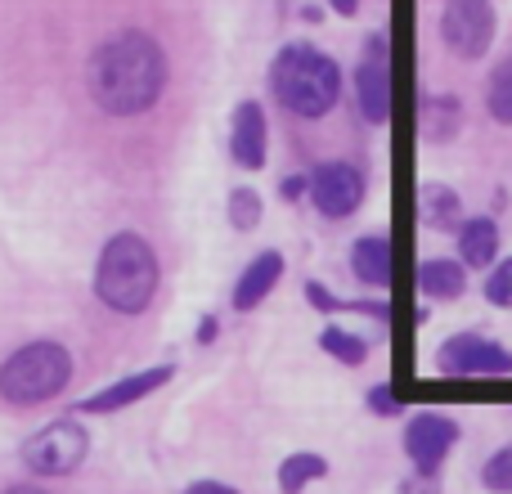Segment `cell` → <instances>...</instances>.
I'll return each mask as SVG.
<instances>
[{
  "instance_id": "obj_1",
  "label": "cell",
  "mask_w": 512,
  "mask_h": 494,
  "mask_svg": "<svg viewBox=\"0 0 512 494\" xmlns=\"http://www.w3.org/2000/svg\"><path fill=\"white\" fill-rule=\"evenodd\" d=\"M86 86L108 117H140L162 99L167 54L149 32H117L90 54Z\"/></svg>"
},
{
  "instance_id": "obj_2",
  "label": "cell",
  "mask_w": 512,
  "mask_h": 494,
  "mask_svg": "<svg viewBox=\"0 0 512 494\" xmlns=\"http://www.w3.org/2000/svg\"><path fill=\"white\" fill-rule=\"evenodd\" d=\"M270 90L292 117L319 122V117L333 113L337 99H342V68H337V59L324 54L319 45L292 41L274 54Z\"/></svg>"
},
{
  "instance_id": "obj_3",
  "label": "cell",
  "mask_w": 512,
  "mask_h": 494,
  "mask_svg": "<svg viewBox=\"0 0 512 494\" xmlns=\"http://www.w3.org/2000/svg\"><path fill=\"white\" fill-rule=\"evenodd\" d=\"M158 292V252L140 234H113L95 261V297L117 315H140Z\"/></svg>"
},
{
  "instance_id": "obj_4",
  "label": "cell",
  "mask_w": 512,
  "mask_h": 494,
  "mask_svg": "<svg viewBox=\"0 0 512 494\" xmlns=\"http://www.w3.org/2000/svg\"><path fill=\"white\" fill-rule=\"evenodd\" d=\"M72 378V355L59 342H32L18 346L5 364H0V396L9 405H41V400L59 396Z\"/></svg>"
},
{
  "instance_id": "obj_5",
  "label": "cell",
  "mask_w": 512,
  "mask_h": 494,
  "mask_svg": "<svg viewBox=\"0 0 512 494\" xmlns=\"http://www.w3.org/2000/svg\"><path fill=\"white\" fill-rule=\"evenodd\" d=\"M499 32V14L490 0H445L441 5V41L454 59H486Z\"/></svg>"
},
{
  "instance_id": "obj_6",
  "label": "cell",
  "mask_w": 512,
  "mask_h": 494,
  "mask_svg": "<svg viewBox=\"0 0 512 494\" xmlns=\"http://www.w3.org/2000/svg\"><path fill=\"white\" fill-rule=\"evenodd\" d=\"M445 378H512V351L499 346L495 337L481 333H454L436 351Z\"/></svg>"
},
{
  "instance_id": "obj_7",
  "label": "cell",
  "mask_w": 512,
  "mask_h": 494,
  "mask_svg": "<svg viewBox=\"0 0 512 494\" xmlns=\"http://www.w3.org/2000/svg\"><path fill=\"white\" fill-rule=\"evenodd\" d=\"M355 108L369 126H387L391 117V41L373 32L364 41V59L355 63Z\"/></svg>"
},
{
  "instance_id": "obj_8",
  "label": "cell",
  "mask_w": 512,
  "mask_h": 494,
  "mask_svg": "<svg viewBox=\"0 0 512 494\" xmlns=\"http://www.w3.org/2000/svg\"><path fill=\"white\" fill-rule=\"evenodd\" d=\"M86 450H90V441H86V432H81V423L59 418V423L41 427V432L23 445V463L32 472H41V477H68V472L81 468Z\"/></svg>"
},
{
  "instance_id": "obj_9",
  "label": "cell",
  "mask_w": 512,
  "mask_h": 494,
  "mask_svg": "<svg viewBox=\"0 0 512 494\" xmlns=\"http://www.w3.org/2000/svg\"><path fill=\"white\" fill-rule=\"evenodd\" d=\"M364 194H369V185H364V171L355 167V162H324V167L310 171V203H315V212L328 216V221L355 216Z\"/></svg>"
},
{
  "instance_id": "obj_10",
  "label": "cell",
  "mask_w": 512,
  "mask_h": 494,
  "mask_svg": "<svg viewBox=\"0 0 512 494\" xmlns=\"http://www.w3.org/2000/svg\"><path fill=\"white\" fill-rule=\"evenodd\" d=\"M454 445H459V423H454V418H445V414H414L409 418L405 454L423 477H436V468L450 459Z\"/></svg>"
},
{
  "instance_id": "obj_11",
  "label": "cell",
  "mask_w": 512,
  "mask_h": 494,
  "mask_svg": "<svg viewBox=\"0 0 512 494\" xmlns=\"http://www.w3.org/2000/svg\"><path fill=\"white\" fill-rule=\"evenodd\" d=\"M171 373H176L171 364L144 369V373H135V378H122V382H113V387H104V391H95V396H86L77 409H81V414H117V409H126V405H135V400L153 396L158 387H167Z\"/></svg>"
},
{
  "instance_id": "obj_12",
  "label": "cell",
  "mask_w": 512,
  "mask_h": 494,
  "mask_svg": "<svg viewBox=\"0 0 512 494\" xmlns=\"http://www.w3.org/2000/svg\"><path fill=\"white\" fill-rule=\"evenodd\" d=\"M265 149H270V131H265V108L256 99H243L234 108V126H230V153L239 167L261 171L265 167Z\"/></svg>"
},
{
  "instance_id": "obj_13",
  "label": "cell",
  "mask_w": 512,
  "mask_h": 494,
  "mask_svg": "<svg viewBox=\"0 0 512 494\" xmlns=\"http://www.w3.org/2000/svg\"><path fill=\"white\" fill-rule=\"evenodd\" d=\"M279 279H283V252L270 247V252L252 256V265L239 274V283H234V310H256L274 292Z\"/></svg>"
},
{
  "instance_id": "obj_14",
  "label": "cell",
  "mask_w": 512,
  "mask_h": 494,
  "mask_svg": "<svg viewBox=\"0 0 512 494\" xmlns=\"http://www.w3.org/2000/svg\"><path fill=\"white\" fill-rule=\"evenodd\" d=\"M459 261L468 265V270H495L499 261V221L495 216H468V221L459 225Z\"/></svg>"
},
{
  "instance_id": "obj_15",
  "label": "cell",
  "mask_w": 512,
  "mask_h": 494,
  "mask_svg": "<svg viewBox=\"0 0 512 494\" xmlns=\"http://www.w3.org/2000/svg\"><path fill=\"white\" fill-rule=\"evenodd\" d=\"M418 288L427 301H459L468 292V265L459 256H427L418 265Z\"/></svg>"
},
{
  "instance_id": "obj_16",
  "label": "cell",
  "mask_w": 512,
  "mask_h": 494,
  "mask_svg": "<svg viewBox=\"0 0 512 494\" xmlns=\"http://www.w3.org/2000/svg\"><path fill=\"white\" fill-rule=\"evenodd\" d=\"M463 131V104L459 95H427L418 108V135L427 144H450Z\"/></svg>"
},
{
  "instance_id": "obj_17",
  "label": "cell",
  "mask_w": 512,
  "mask_h": 494,
  "mask_svg": "<svg viewBox=\"0 0 512 494\" xmlns=\"http://www.w3.org/2000/svg\"><path fill=\"white\" fill-rule=\"evenodd\" d=\"M418 221L436 234H445V230L459 234V225L468 221V216H463V198L454 194L450 185H423L418 189Z\"/></svg>"
},
{
  "instance_id": "obj_18",
  "label": "cell",
  "mask_w": 512,
  "mask_h": 494,
  "mask_svg": "<svg viewBox=\"0 0 512 494\" xmlns=\"http://www.w3.org/2000/svg\"><path fill=\"white\" fill-rule=\"evenodd\" d=\"M351 270L369 288H387L391 283V239L387 234H364L351 243Z\"/></svg>"
},
{
  "instance_id": "obj_19",
  "label": "cell",
  "mask_w": 512,
  "mask_h": 494,
  "mask_svg": "<svg viewBox=\"0 0 512 494\" xmlns=\"http://www.w3.org/2000/svg\"><path fill=\"white\" fill-rule=\"evenodd\" d=\"M486 113L495 117L499 126H512V54L499 59L486 77Z\"/></svg>"
},
{
  "instance_id": "obj_20",
  "label": "cell",
  "mask_w": 512,
  "mask_h": 494,
  "mask_svg": "<svg viewBox=\"0 0 512 494\" xmlns=\"http://www.w3.org/2000/svg\"><path fill=\"white\" fill-rule=\"evenodd\" d=\"M319 477H328V463L319 459V454H292V459H283V468H279V490L301 494L310 481H319Z\"/></svg>"
},
{
  "instance_id": "obj_21",
  "label": "cell",
  "mask_w": 512,
  "mask_h": 494,
  "mask_svg": "<svg viewBox=\"0 0 512 494\" xmlns=\"http://www.w3.org/2000/svg\"><path fill=\"white\" fill-rule=\"evenodd\" d=\"M319 346H324L328 355H333V360H342V364H364L369 360V342H364L360 333H346V328H324V333H319Z\"/></svg>"
},
{
  "instance_id": "obj_22",
  "label": "cell",
  "mask_w": 512,
  "mask_h": 494,
  "mask_svg": "<svg viewBox=\"0 0 512 494\" xmlns=\"http://www.w3.org/2000/svg\"><path fill=\"white\" fill-rule=\"evenodd\" d=\"M230 225L243 234L261 225V194H256V189H248V185L230 189Z\"/></svg>"
},
{
  "instance_id": "obj_23",
  "label": "cell",
  "mask_w": 512,
  "mask_h": 494,
  "mask_svg": "<svg viewBox=\"0 0 512 494\" xmlns=\"http://www.w3.org/2000/svg\"><path fill=\"white\" fill-rule=\"evenodd\" d=\"M481 486L495 494H512V445H504L499 454H490L481 468Z\"/></svg>"
},
{
  "instance_id": "obj_24",
  "label": "cell",
  "mask_w": 512,
  "mask_h": 494,
  "mask_svg": "<svg viewBox=\"0 0 512 494\" xmlns=\"http://www.w3.org/2000/svg\"><path fill=\"white\" fill-rule=\"evenodd\" d=\"M486 301L499 310H512V256L495 261V270L486 274Z\"/></svg>"
},
{
  "instance_id": "obj_25",
  "label": "cell",
  "mask_w": 512,
  "mask_h": 494,
  "mask_svg": "<svg viewBox=\"0 0 512 494\" xmlns=\"http://www.w3.org/2000/svg\"><path fill=\"white\" fill-rule=\"evenodd\" d=\"M369 409H373L378 418H396V414H400L396 391H391L387 382H382V387H373V391H369Z\"/></svg>"
},
{
  "instance_id": "obj_26",
  "label": "cell",
  "mask_w": 512,
  "mask_h": 494,
  "mask_svg": "<svg viewBox=\"0 0 512 494\" xmlns=\"http://www.w3.org/2000/svg\"><path fill=\"white\" fill-rule=\"evenodd\" d=\"M306 297H310V306H315V310H324V315H333V310H342V306H346V301H337L333 292H328L324 283H315V279L306 283Z\"/></svg>"
},
{
  "instance_id": "obj_27",
  "label": "cell",
  "mask_w": 512,
  "mask_h": 494,
  "mask_svg": "<svg viewBox=\"0 0 512 494\" xmlns=\"http://www.w3.org/2000/svg\"><path fill=\"white\" fill-rule=\"evenodd\" d=\"M279 194L288 198V203H297L301 194H310V176H288V180H279Z\"/></svg>"
},
{
  "instance_id": "obj_28",
  "label": "cell",
  "mask_w": 512,
  "mask_h": 494,
  "mask_svg": "<svg viewBox=\"0 0 512 494\" xmlns=\"http://www.w3.org/2000/svg\"><path fill=\"white\" fill-rule=\"evenodd\" d=\"M400 494H441V486H436V477H423V472H414V477L400 486Z\"/></svg>"
},
{
  "instance_id": "obj_29",
  "label": "cell",
  "mask_w": 512,
  "mask_h": 494,
  "mask_svg": "<svg viewBox=\"0 0 512 494\" xmlns=\"http://www.w3.org/2000/svg\"><path fill=\"white\" fill-rule=\"evenodd\" d=\"M185 494H239L234 486H221V481H194Z\"/></svg>"
},
{
  "instance_id": "obj_30",
  "label": "cell",
  "mask_w": 512,
  "mask_h": 494,
  "mask_svg": "<svg viewBox=\"0 0 512 494\" xmlns=\"http://www.w3.org/2000/svg\"><path fill=\"white\" fill-rule=\"evenodd\" d=\"M328 5H333L342 18H355V14H360V0H328Z\"/></svg>"
},
{
  "instance_id": "obj_31",
  "label": "cell",
  "mask_w": 512,
  "mask_h": 494,
  "mask_svg": "<svg viewBox=\"0 0 512 494\" xmlns=\"http://www.w3.org/2000/svg\"><path fill=\"white\" fill-rule=\"evenodd\" d=\"M216 337V319H203V328H198V342H212Z\"/></svg>"
},
{
  "instance_id": "obj_32",
  "label": "cell",
  "mask_w": 512,
  "mask_h": 494,
  "mask_svg": "<svg viewBox=\"0 0 512 494\" xmlns=\"http://www.w3.org/2000/svg\"><path fill=\"white\" fill-rule=\"evenodd\" d=\"M5 494H45V490H36V486H14V490H5Z\"/></svg>"
}]
</instances>
